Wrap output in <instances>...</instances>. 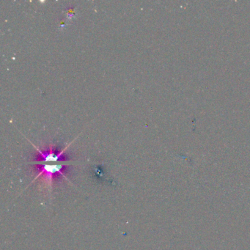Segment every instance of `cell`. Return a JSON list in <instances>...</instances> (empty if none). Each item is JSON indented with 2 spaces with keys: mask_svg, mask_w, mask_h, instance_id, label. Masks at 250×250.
Returning <instances> with one entry per match:
<instances>
[{
  "mask_svg": "<svg viewBox=\"0 0 250 250\" xmlns=\"http://www.w3.org/2000/svg\"><path fill=\"white\" fill-rule=\"evenodd\" d=\"M30 164L39 165V174H38L37 176H36L34 180L30 183V185L35 182L38 178L42 177L45 184H46V188L49 189V191H52V185H53L54 177L57 175H62L66 181L71 183L68 180V178L65 176V174L63 173L64 169L67 166L71 165V163H68L67 162H63L62 164L42 163V162H30Z\"/></svg>",
  "mask_w": 250,
  "mask_h": 250,
  "instance_id": "1",
  "label": "cell"
},
{
  "mask_svg": "<svg viewBox=\"0 0 250 250\" xmlns=\"http://www.w3.org/2000/svg\"><path fill=\"white\" fill-rule=\"evenodd\" d=\"M71 144L68 145V146H66L61 151H57V150H54L53 147H51L48 150H42L32 143V145L34 146L35 148L37 150L38 153L39 154V158H38L37 161H36V162H42V163H50V162L55 163V162H61V161L66 162L63 155L65 153V150L68 149V146H71Z\"/></svg>",
  "mask_w": 250,
  "mask_h": 250,
  "instance_id": "2",
  "label": "cell"
}]
</instances>
